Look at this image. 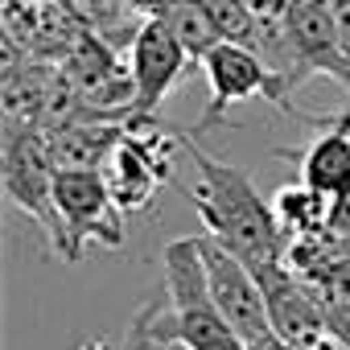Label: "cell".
<instances>
[{"instance_id": "cell-16", "label": "cell", "mask_w": 350, "mask_h": 350, "mask_svg": "<svg viewBox=\"0 0 350 350\" xmlns=\"http://www.w3.org/2000/svg\"><path fill=\"white\" fill-rule=\"evenodd\" d=\"M334 17H338V42H342V54L350 62V0H334Z\"/></svg>"}, {"instance_id": "cell-8", "label": "cell", "mask_w": 350, "mask_h": 350, "mask_svg": "<svg viewBox=\"0 0 350 350\" xmlns=\"http://www.w3.org/2000/svg\"><path fill=\"white\" fill-rule=\"evenodd\" d=\"M0 178L5 194L50 235L54 231V182L58 165L50 157L46 132H0Z\"/></svg>"}, {"instance_id": "cell-2", "label": "cell", "mask_w": 350, "mask_h": 350, "mask_svg": "<svg viewBox=\"0 0 350 350\" xmlns=\"http://www.w3.org/2000/svg\"><path fill=\"white\" fill-rule=\"evenodd\" d=\"M165 268V313H161V334L169 346L182 350H247L243 338L231 329L223 309L215 305L206 264L198 252V235H182L165 243L161 256Z\"/></svg>"}, {"instance_id": "cell-13", "label": "cell", "mask_w": 350, "mask_h": 350, "mask_svg": "<svg viewBox=\"0 0 350 350\" xmlns=\"http://www.w3.org/2000/svg\"><path fill=\"white\" fill-rule=\"evenodd\" d=\"M272 211H276V219H280L288 243H301V239H325V227H329V202H325L317 190L293 182V186L276 190Z\"/></svg>"}, {"instance_id": "cell-17", "label": "cell", "mask_w": 350, "mask_h": 350, "mask_svg": "<svg viewBox=\"0 0 350 350\" xmlns=\"http://www.w3.org/2000/svg\"><path fill=\"white\" fill-rule=\"evenodd\" d=\"M252 350H297V346H288L284 338H276V334H272L268 342H260V346H252Z\"/></svg>"}, {"instance_id": "cell-10", "label": "cell", "mask_w": 350, "mask_h": 350, "mask_svg": "<svg viewBox=\"0 0 350 350\" xmlns=\"http://www.w3.org/2000/svg\"><path fill=\"white\" fill-rule=\"evenodd\" d=\"M317 128V136L297 152H280L284 161H297V182L317 190L325 202H346L350 198V124L342 111L334 116H301Z\"/></svg>"}, {"instance_id": "cell-4", "label": "cell", "mask_w": 350, "mask_h": 350, "mask_svg": "<svg viewBox=\"0 0 350 350\" xmlns=\"http://www.w3.org/2000/svg\"><path fill=\"white\" fill-rule=\"evenodd\" d=\"M182 148V136L165 132L157 116H132L124 124V136L116 152L103 165L107 190L124 215H136L152 202V194L173 182V157Z\"/></svg>"}, {"instance_id": "cell-11", "label": "cell", "mask_w": 350, "mask_h": 350, "mask_svg": "<svg viewBox=\"0 0 350 350\" xmlns=\"http://www.w3.org/2000/svg\"><path fill=\"white\" fill-rule=\"evenodd\" d=\"M293 50L297 62L309 75H329L350 91V62L338 42V17H334V0H293V17H288Z\"/></svg>"}, {"instance_id": "cell-18", "label": "cell", "mask_w": 350, "mask_h": 350, "mask_svg": "<svg viewBox=\"0 0 350 350\" xmlns=\"http://www.w3.org/2000/svg\"><path fill=\"white\" fill-rule=\"evenodd\" d=\"M79 350H116V346H111V342H103V338H91V342H83Z\"/></svg>"}, {"instance_id": "cell-15", "label": "cell", "mask_w": 350, "mask_h": 350, "mask_svg": "<svg viewBox=\"0 0 350 350\" xmlns=\"http://www.w3.org/2000/svg\"><path fill=\"white\" fill-rule=\"evenodd\" d=\"M161 313H165V301L161 297L144 301L132 313L128 329H124V350H169V342L161 334Z\"/></svg>"}, {"instance_id": "cell-9", "label": "cell", "mask_w": 350, "mask_h": 350, "mask_svg": "<svg viewBox=\"0 0 350 350\" xmlns=\"http://www.w3.org/2000/svg\"><path fill=\"white\" fill-rule=\"evenodd\" d=\"M194 58L186 54V46L173 38V29L161 17H148L136 33V42L128 46V70H132V116H157V107L165 103V95L182 83L186 66Z\"/></svg>"}, {"instance_id": "cell-6", "label": "cell", "mask_w": 350, "mask_h": 350, "mask_svg": "<svg viewBox=\"0 0 350 350\" xmlns=\"http://www.w3.org/2000/svg\"><path fill=\"white\" fill-rule=\"evenodd\" d=\"M256 280L264 288L276 338H284L297 350H346V342L334 334L325 317V305L317 301V293L301 272H293L288 264H272V268H260Z\"/></svg>"}, {"instance_id": "cell-1", "label": "cell", "mask_w": 350, "mask_h": 350, "mask_svg": "<svg viewBox=\"0 0 350 350\" xmlns=\"http://www.w3.org/2000/svg\"><path fill=\"white\" fill-rule=\"evenodd\" d=\"M182 152L194 161V173H198V186L190 198L202 215L206 235L219 239L231 256H239L252 272L284 264V256H288L284 227H280L272 202L256 190V182L243 169L202 152L194 144V136H182Z\"/></svg>"}, {"instance_id": "cell-12", "label": "cell", "mask_w": 350, "mask_h": 350, "mask_svg": "<svg viewBox=\"0 0 350 350\" xmlns=\"http://www.w3.org/2000/svg\"><path fill=\"white\" fill-rule=\"evenodd\" d=\"M62 5H66V13L83 25V33L99 38V42L111 46L116 54H120V50L128 54V46L136 42V33H140V25H144V17L128 5V0H62Z\"/></svg>"}, {"instance_id": "cell-3", "label": "cell", "mask_w": 350, "mask_h": 350, "mask_svg": "<svg viewBox=\"0 0 350 350\" xmlns=\"http://www.w3.org/2000/svg\"><path fill=\"white\" fill-rule=\"evenodd\" d=\"M54 256L75 264L91 243L116 252L124 243V211L116 206L107 178L91 169L58 173L54 182V231L46 235Z\"/></svg>"}, {"instance_id": "cell-19", "label": "cell", "mask_w": 350, "mask_h": 350, "mask_svg": "<svg viewBox=\"0 0 350 350\" xmlns=\"http://www.w3.org/2000/svg\"><path fill=\"white\" fill-rule=\"evenodd\" d=\"M342 116H346V107H342ZM346 124H350V120H346Z\"/></svg>"}, {"instance_id": "cell-14", "label": "cell", "mask_w": 350, "mask_h": 350, "mask_svg": "<svg viewBox=\"0 0 350 350\" xmlns=\"http://www.w3.org/2000/svg\"><path fill=\"white\" fill-rule=\"evenodd\" d=\"M161 21L173 29V38L186 46V54H190L198 66H202V58H206L215 46H223V33H219L215 17L198 5V0H173V5L161 13Z\"/></svg>"}, {"instance_id": "cell-5", "label": "cell", "mask_w": 350, "mask_h": 350, "mask_svg": "<svg viewBox=\"0 0 350 350\" xmlns=\"http://www.w3.org/2000/svg\"><path fill=\"white\" fill-rule=\"evenodd\" d=\"M202 75H206V87H211V103H206V116H202L198 132L223 124L231 107L252 103V99H268L284 116H305V111L293 107V95L284 91V83L268 70V62L252 46H235V42L215 46L202 58Z\"/></svg>"}, {"instance_id": "cell-7", "label": "cell", "mask_w": 350, "mask_h": 350, "mask_svg": "<svg viewBox=\"0 0 350 350\" xmlns=\"http://www.w3.org/2000/svg\"><path fill=\"white\" fill-rule=\"evenodd\" d=\"M198 252H202V264H206V280H211L215 305L223 309L231 329L243 338V346L252 350V346L268 342L276 329H272L268 301H264V288H260L256 272L239 256H231L219 239H211L206 231L198 235Z\"/></svg>"}]
</instances>
